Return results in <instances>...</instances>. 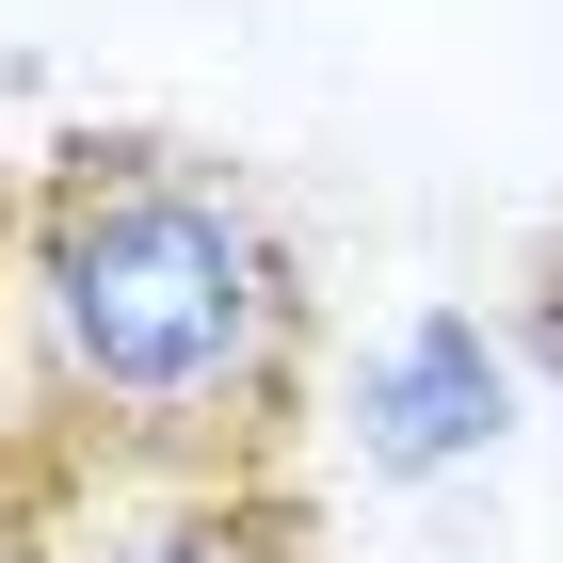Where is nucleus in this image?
<instances>
[{"label":"nucleus","instance_id":"obj_1","mask_svg":"<svg viewBox=\"0 0 563 563\" xmlns=\"http://www.w3.org/2000/svg\"><path fill=\"white\" fill-rule=\"evenodd\" d=\"M322 290L242 162L81 130L0 194V563H65L177 483H290Z\"/></svg>","mask_w":563,"mask_h":563},{"label":"nucleus","instance_id":"obj_2","mask_svg":"<svg viewBox=\"0 0 563 563\" xmlns=\"http://www.w3.org/2000/svg\"><path fill=\"white\" fill-rule=\"evenodd\" d=\"M65 563H322V531H306V483H177L97 516Z\"/></svg>","mask_w":563,"mask_h":563},{"label":"nucleus","instance_id":"obj_3","mask_svg":"<svg viewBox=\"0 0 563 563\" xmlns=\"http://www.w3.org/2000/svg\"><path fill=\"white\" fill-rule=\"evenodd\" d=\"M371 467H451V451H483L499 434V354L467 339V322H419V339L371 371Z\"/></svg>","mask_w":563,"mask_h":563}]
</instances>
